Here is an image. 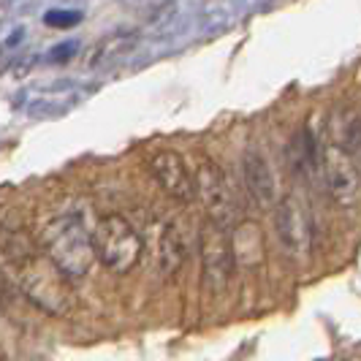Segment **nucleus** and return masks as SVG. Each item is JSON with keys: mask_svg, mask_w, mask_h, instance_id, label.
<instances>
[{"mask_svg": "<svg viewBox=\"0 0 361 361\" xmlns=\"http://www.w3.org/2000/svg\"><path fill=\"white\" fill-rule=\"evenodd\" d=\"M185 264V242L177 226H163L161 239H158V271L161 277H174Z\"/></svg>", "mask_w": 361, "mask_h": 361, "instance_id": "f8f14e48", "label": "nucleus"}, {"mask_svg": "<svg viewBox=\"0 0 361 361\" xmlns=\"http://www.w3.org/2000/svg\"><path fill=\"white\" fill-rule=\"evenodd\" d=\"M44 22H47L49 27H60V30H66V27L79 25V22H82V14H79V11H68V8H52V11H47V14H44Z\"/></svg>", "mask_w": 361, "mask_h": 361, "instance_id": "ddd939ff", "label": "nucleus"}, {"mask_svg": "<svg viewBox=\"0 0 361 361\" xmlns=\"http://www.w3.org/2000/svg\"><path fill=\"white\" fill-rule=\"evenodd\" d=\"M350 142L359 147V152H361V117L353 120V126H350Z\"/></svg>", "mask_w": 361, "mask_h": 361, "instance_id": "2eb2a0df", "label": "nucleus"}, {"mask_svg": "<svg viewBox=\"0 0 361 361\" xmlns=\"http://www.w3.org/2000/svg\"><path fill=\"white\" fill-rule=\"evenodd\" d=\"M321 169L331 201L345 212H356L361 204V180L353 155L337 142L326 145L321 152Z\"/></svg>", "mask_w": 361, "mask_h": 361, "instance_id": "20e7f679", "label": "nucleus"}, {"mask_svg": "<svg viewBox=\"0 0 361 361\" xmlns=\"http://www.w3.org/2000/svg\"><path fill=\"white\" fill-rule=\"evenodd\" d=\"M234 255H231V242L223 226L207 223L201 228V269H204V283L212 290L226 288L234 277Z\"/></svg>", "mask_w": 361, "mask_h": 361, "instance_id": "0eeeda50", "label": "nucleus"}, {"mask_svg": "<svg viewBox=\"0 0 361 361\" xmlns=\"http://www.w3.org/2000/svg\"><path fill=\"white\" fill-rule=\"evenodd\" d=\"M228 242H231V255H234L236 267L258 269L267 261V234H264L261 223L239 220L228 234Z\"/></svg>", "mask_w": 361, "mask_h": 361, "instance_id": "9b49d317", "label": "nucleus"}, {"mask_svg": "<svg viewBox=\"0 0 361 361\" xmlns=\"http://www.w3.org/2000/svg\"><path fill=\"white\" fill-rule=\"evenodd\" d=\"M149 174L161 185V190L174 201H193V171L188 169V163L182 155L171 149H161L149 158Z\"/></svg>", "mask_w": 361, "mask_h": 361, "instance_id": "6e6552de", "label": "nucleus"}, {"mask_svg": "<svg viewBox=\"0 0 361 361\" xmlns=\"http://www.w3.org/2000/svg\"><path fill=\"white\" fill-rule=\"evenodd\" d=\"M73 52H76V44H60L49 52V60L52 63H66L68 57H73Z\"/></svg>", "mask_w": 361, "mask_h": 361, "instance_id": "4468645a", "label": "nucleus"}, {"mask_svg": "<svg viewBox=\"0 0 361 361\" xmlns=\"http://www.w3.org/2000/svg\"><path fill=\"white\" fill-rule=\"evenodd\" d=\"M274 212V234L277 242L283 245V250L293 255H310L312 250V226H310L307 209L302 207V201L293 196H283L271 207Z\"/></svg>", "mask_w": 361, "mask_h": 361, "instance_id": "423d86ee", "label": "nucleus"}, {"mask_svg": "<svg viewBox=\"0 0 361 361\" xmlns=\"http://www.w3.org/2000/svg\"><path fill=\"white\" fill-rule=\"evenodd\" d=\"M19 283L22 293L44 310L47 315L54 318H66L73 310V290L71 280L54 267L47 255H33L27 264L19 267Z\"/></svg>", "mask_w": 361, "mask_h": 361, "instance_id": "f03ea898", "label": "nucleus"}, {"mask_svg": "<svg viewBox=\"0 0 361 361\" xmlns=\"http://www.w3.org/2000/svg\"><path fill=\"white\" fill-rule=\"evenodd\" d=\"M44 253L52 261L57 269L63 271L68 280H79L90 271L95 253H92V242L87 228L82 226V220L73 215H57L52 217L44 231Z\"/></svg>", "mask_w": 361, "mask_h": 361, "instance_id": "f257e3e1", "label": "nucleus"}, {"mask_svg": "<svg viewBox=\"0 0 361 361\" xmlns=\"http://www.w3.org/2000/svg\"><path fill=\"white\" fill-rule=\"evenodd\" d=\"M0 255L11 264H27L36 255V242L17 209H0Z\"/></svg>", "mask_w": 361, "mask_h": 361, "instance_id": "1a4fd4ad", "label": "nucleus"}, {"mask_svg": "<svg viewBox=\"0 0 361 361\" xmlns=\"http://www.w3.org/2000/svg\"><path fill=\"white\" fill-rule=\"evenodd\" d=\"M193 193L201 201L209 223H217L226 228V223L234 220V193H231V185L226 180L223 169L215 161L204 158L193 169Z\"/></svg>", "mask_w": 361, "mask_h": 361, "instance_id": "39448f33", "label": "nucleus"}, {"mask_svg": "<svg viewBox=\"0 0 361 361\" xmlns=\"http://www.w3.org/2000/svg\"><path fill=\"white\" fill-rule=\"evenodd\" d=\"M95 261H101L111 274H128L142 258V236L123 215L98 217L90 234Z\"/></svg>", "mask_w": 361, "mask_h": 361, "instance_id": "7ed1b4c3", "label": "nucleus"}, {"mask_svg": "<svg viewBox=\"0 0 361 361\" xmlns=\"http://www.w3.org/2000/svg\"><path fill=\"white\" fill-rule=\"evenodd\" d=\"M242 171H245V185L255 204L264 209H271L280 196H277V174L271 169L269 158L261 149H247L245 161H242Z\"/></svg>", "mask_w": 361, "mask_h": 361, "instance_id": "9d476101", "label": "nucleus"}]
</instances>
